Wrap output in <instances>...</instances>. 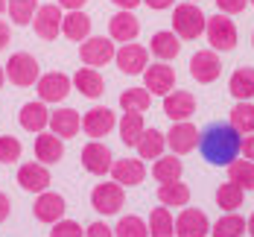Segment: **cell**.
<instances>
[{
    "instance_id": "6da1fadb",
    "label": "cell",
    "mask_w": 254,
    "mask_h": 237,
    "mask_svg": "<svg viewBox=\"0 0 254 237\" xmlns=\"http://www.w3.org/2000/svg\"><path fill=\"white\" fill-rule=\"evenodd\" d=\"M240 144H243V135L222 120L199 132V153L213 167H228L234 158H240Z\"/></svg>"
},
{
    "instance_id": "7a4b0ae2",
    "label": "cell",
    "mask_w": 254,
    "mask_h": 237,
    "mask_svg": "<svg viewBox=\"0 0 254 237\" xmlns=\"http://www.w3.org/2000/svg\"><path fill=\"white\" fill-rule=\"evenodd\" d=\"M204 24H207V18H204L199 3L184 0V3L173 6V32L181 41H196L204 32Z\"/></svg>"
},
{
    "instance_id": "3957f363",
    "label": "cell",
    "mask_w": 254,
    "mask_h": 237,
    "mask_svg": "<svg viewBox=\"0 0 254 237\" xmlns=\"http://www.w3.org/2000/svg\"><path fill=\"white\" fill-rule=\"evenodd\" d=\"M204 35H207V44H210V50H222L228 53L237 47V24L231 21V15H222V12H216L213 18H207V24H204Z\"/></svg>"
},
{
    "instance_id": "277c9868",
    "label": "cell",
    "mask_w": 254,
    "mask_h": 237,
    "mask_svg": "<svg viewBox=\"0 0 254 237\" xmlns=\"http://www.w3.org/2000/svg\"><path fill=\"white\" fill-rule=\"evenodd\" d=\"M41 77V65L32 53H12L6 62V79L18 88H29Z\"/></svg>"
},
{
    "instance_id": "5b68a950",
    "label": "cell",
    "mask_w": 254,
    "mask_h": 237,
    "mask_svg": "<svg viewBox=\"0 0 254 237\" xmlns=\"http://www.w3.org/2000/svg\"><path fill=\"white\" fill-rule=\"evenodd\" d=\"M126 205V187L111 182H102L91 190V208L102 214V217H111V214H120V208Z\"/></svg>"
},
{
    "instance_id": "8992f818",
    "label": "cell",
    "mask_w": 254,
    "mask_h": 237,
    "mask_svg": "<svg viewBox=\"0 0 254 237\" xmlns=\"http://www.w3.org/2000/svg\"><path fill=\"white\" fill-rule=\"evenodd\" d=\"M114 53H117V47L108 35H88L79 44V59L88 68H102V65L114 62Z\"/></svg>"
},
{
    "instance_id": "52a82bcc",
    "label": "cell",
    "mask_w": 254,
    "mask_h": 237,
    "mask_svg": "<svg viewBox=\"0 0 254 237\" xmlns=\"http://www.w3.org/2000/svg\"><path fill=\"white\" fill-rule=\"evenodd\" d=\"M35 91H38V100L41 103H64L67 94L73 91V79L62 71H53V74H41L35 82Z\"/></svg>"
},
{
    "instance_id": "ba28073f",
    "label": "cell",
    "mask_w": 254,
    "mask_h": 237,
    "mask_svg": "<svg viewBox=\"0 0 254 237\" xmlns=\"http://www.w3.org/2000/svg\"><path fill=\"white\" fill-rule=\"evenodd\" d=\"M114 65H117L126 77H137V74H143L146 65H149V47L134 44V41L120 44L117 53H114Z\"/></svg>"
},
{
    "instance_id": "9c48e42d",
    "label": "cell",
    "mask_w": 254,
    "mask_h": 237,
    "mask_svg": "<svg viewBox=\"0 0 254 237\" xmlns=\"http://www.w3.org/2000/svg\"><path fill=\"white\" fill-rule=\"evenodd\" d=\"M143 88L152 97H167L176 88V68H170V62L146 65V71H143Z\"/></svg>"
},
{
    "instance_id": "30bf717a",
    "label": "cell",
    "mask_w": 254,
    "mask_h": 237,
    "mask_svg": "<svg viewBox=\"0 0 254 237\" xmlns=\"http://www.w3.org/2000/svg\"><path fill=\"white\" fill-rule=\"evenodd\" d=\"M222 74V62L216 50H196L190 56V77L196 79L199 85H210L216 82Z\"/></svg>"
},
{
    "instance_id": "8fae6325",
    "label": "cell",
    "mask_w": 254,
    "mask_h": 237,
    "mask_svg": "<svg viewBox=\"0 0 254 237\" xmlns=\"http://www.w3.org/2000/svg\"><path fill=\"white\" fill-rule=\"evenodd\" d=\"M62 18H64V9H62L59 3H44V6H38V12H35V18H32L35 35H38L41 41L59 38V32H62Z\"/></svg>"
},
{
    "instance_id": "7c38bea8",
    "label": "cell",
    "mask_w": 254,
    "mask_h": 237,
    "mask_svg": "<svg viewBox=\"0 0 254 237\" xmlns=\"http://www.w3.org/2000/svg\"><path fill=\"white\" fill-rule=\"evenodd\" d=\"M114 126H117V114H114L108 105H94V108L85 111V117H82V132H85L91 141L105 138Z\"/></svg>"
},
{
    "instance_id": "4fadbf2b",
    "label": "cell",
    "mask_w": 254,
    "mask_h": 237,
    "mask_svg": "<svg viewBox=\"0 0 254 237\" xmlns=\"http://www.w3.org/2000/svg\"><path fill=\"white\" fill-rule=\"evenodd\" d=\"M167 147L176 153V156H187L199 147V129L190 123V120H176L170 132H167Z\"/></svg>"
},
{
    "instance_id": "5bb4252c",
    "label": "cell",
    "mask_w": 254,
    "mask_h": 237,
    "mask_svg": "<svg viewBox=\"0 0 254 237\" xmlns=\"http://www.w3.org/2000/svg\"><path fill=\"white\" fill-rule=\"evenodd\" d=\"M140 35V18L128 9H120L117 15L108 18V38L117 44H128Z\"/></svg>"
},
{
    "instance_id": "9a60e30c",
    "label": "cell",
    "mask_w": 254,
    "mask_h": 237,
    "mask_svg": "<svg viewBox=\"0 0 254 237\" xmlns=\"http://www.w3.org/2000/svg\"><path fill=\"white\" fill-rule=\"evenodd\" d=\"M210 235V220L199 208H181L176 217V237H207Z\"/></svg>"
},
{
    "instance_id": "2e32d148",
    "label": "cell",
    "mask_w": 254,
    "mask_h": 237,
    "mask_svg": "<svg viewBox=\"0 0 254 237\" xmlns=\"http://www.w3.org/2000/svg\"><path fill=\"white\" fill-rule=\"evenodd\" d=\"M64 211H67L64 196H62V193H53V190H41L38 199H35V205H32L35 220H38V223H47V226L59 223V220L64 217Z\"/></svg>"
},
{
    "instance_id": "e0dca14e",
    "label": "cell",
    "mask_w": 254,
    "mask_h": 237,
    "mask_svg": "<svg viewBox=\"0 0 254 237\" xmlns=\"http://www.w3.org/2000/svg\"><path fill=\"white\" fill-rule=\"evenodd\" d=\"M108 173H111L114 182L123 184V187H137L146 179V167H143L140 158H114V164H111Z\"/></svg>"
},
{
    "instance_id": "ac0fdd59",
    "label": "cell",
    "mask_w": 254,
    "mask_h": 237,
    "mask_svg": "<svg viewBox=\"0 0 254 237\" xmlns=\"http://www.w3.org/2000/svg\"><path fill=\"white\" fill-rule=\"evenodd\" d=\"M50 170H47V164H41V161H26L18 167V184L24 187L26 193H41V190H47L50 187Z\"/></svg>"
},
{
    "instance_id": "d6986e66",
    "label": "cell",
    "mask_w": 254,
    "mask_h": 237,
    "mask_svg": "<svg viewBox=\"0 0 254 237\" xmlns=\"http://www.w3.org/2000/svg\"><path fill=\"white\" fill-rule=\"evenodd\" d=\"M111 164H114V156H111V150H108L102 141L85 144V150H82V167H85L91 176H105V173L111 170Z\"/></svg>"
},
{
    "instance_id": "ffe728a7",
    "label": "cell",
    "mask_w": 254,
    "mask_h": 237,
    "mask_svg": "<svg viewBox=\"0 0 254 237\" xmlns=\"http://www.w3.org/2000/svg\"><path fill=\"white\" fill-rule=\"evenodd\" d=\"M18 123H21V129L32 132V135L44 132L47 126H50L47 103H41V100H29V103H24L21 105V111H18Z\"/></svg>"
},
{
    "instance_id": "44dd1931",
    "label": "cell",
    "mask_w": 254,
    "mask_h": 237,
    "mask_svg": "<svg viewBox=\"0 0 254 237\" xmlns=\"http://www.w3.org/2000/svg\"><path fill=\"white\" fill-rule=\"evenodd\" d=\"M164 114L176 123V120H190L196 114V97L190 91H170L164 97Z\"/></svg>"
},
{
    "instance_id": "7402d4cb",
    "label": "cell",
    "mask_w": 254,
    "mask_h": 237,
    "mask_svg": "<svg viewBox=\"0 0 254 237\" xmlns=\"http://www.w3.org/2000/svg\"><path fill=\"white\" fill-rule=\"evenodd\" d=\"M47 129L53 135H59L62 141L64 138H76L79 129H82V114L76 108H56V111H50V126Z\"/></svg>"
},
{
    "instance_id": "603a6c76",
    "label": "cell",
    "mask_w": 254,
    "mask_h": 237,
    "mask_svg": "<svg viewBox=\"0 0 254 237\" xmlns=\"http://www.w3.org/2000/svg\"><path fill=\"white\" fill-rule=\"evenodd\" d=\"M73 88H76L82 97H88V100H100L102 94H105V79L97 68H79L76 74H73Z\"/></svg>"
},
{
    "instance_id": "cb8c5ba5",
    "label": "cell",
    "mask_w": 254,
    "mask_h": 237,
    "mask_svg": "<svg viewBox=\"0 0 254 237\" xmlns=\"http://www.w3.org/2000/svg\"><path fill=\"white\" fill-rule=\"evenodd\" d=\"M35 158L41 161V164H59L62 158H64V141L59 138V135H53V132H38L35 135Z\"/></svg>"
},
{
    "instance_id": "d4e9b609",
    "label": "cell",
    "mask_w": 254,
    "mask_h": 237,
    "mask_svg": "<svg viewBox=\"0 0 254 237\" xmlns=\"http://www.w3.org/2000/svg\"><path fill=\"white\" fill-rule=\"evenodd\" d=\"M149 53L158 62H170V59H176L181 53V38L173 29H161V32H155L152 41H149Z\"/></svg>"
},
{
    "instance_id": "484cf974",
    "label": "cell",
    "mask_w": 254,
    "mask_h": 237,
    "mask_svg": "<svg viewBox=\"0 0 254 237\" xmlns=\"http://www.w3.org/2000/svg\"><path fill=\"white\" fill-rule=\"evenodd\" d=\"M134 150H137L140 161H155V158L164 156V150H167V135L158 129H143L140 141L134 144Z\"/></svg>"
},
{
    "instance_id": "4316f807",
    "label": "cell",
    "mask_w": 254,
    "mask_h": 237,
    "mask_svg": "<svg viewBox=\"0 0 254 237\" xmlns=\"http://www.w3.org/2000/svg\"><path fill=\"white\" fill-rule=\"evenodd\" d=\"M62 35L70 38V41H85L91 35V18L82 12V9H73V12H64L62 18Z\"/></svg>"
},
{
    "instance_id": "83f0119b",
    "label": "cell",
    "mask_w": 254,
    "mask_h": 237,
    "mask_svg": "<svg viewBox=\"0 0 254 237\" xmlns=\"http://www.w3.org/2000/svg\"><path fill=\"white\" fill-rule=\"evenodd\" d=\"M158 202L167 208H184V205H190V187L181 179L158 184Z\"/></svg>"
},
{
    "instance_id": "f1b7e54d",
    "label": "cell",
    "mask_w": 254,
    "mask_h": 237,
    "mask_svg": "<svg viewBox=\"0 0 254 237\" xmlns=\"http://www.w3.org/2000/svg\"><path fill=\"white\" fill-rule=\"evenodd\" d=\"M181 173H184L181 156L170 153V156L155 158V164H152V179H155L158 184H164V182H176V179H181Z\"/></svg>"
},
{
    "instance_id": "f546056e",
    "label": "cell",
    "mask_w": 254,
    "mask_h": 237,
    "mask_svg": "<svg viewBox=\"0 0 254 237\" xmlns=\"http://www.w3.org/2000/svg\"><path fill=\"white\" fill-rule=\"evenodd\" d=\"M228 91L234 100H254V68H237L228 79Z\"/></svg>"
},
{
    "instance_id": "4dcf8cb0",
    "label": "cell",
    "mask_w": 254,
    "mask_h": 237,
    "mask_svg": "<svg viewBox=\"0 0 254 237\" xmlns=\"http://www.w3.org/2000/svg\"><path fill=\"white\" fill-rule=\"evenodd\" d=\"M146 229H149V237H176V220L167 205L149 211V220H146Z\"/></svg>"
},
{
    "instance_id": "1f68e13d",
    "label": "cell",
    "mask_w": 254,
    "mask_h": 237,
    "mask_svg": "<svg viewBox=\"0 0 254 237\" xmlns=\"http://www.w3.org/2000/svg\"><path fill=\"white\" fill-rule=\"evenodd\" d=\"M210 235L213 237H243L246 235V217H240L237 211H225L216 223H210Z\"/></svg>"
},
{
    "instance_id": "d6a6232c",
    "label": "cell",
    "mask_w": 254,
    "mask_h": 237,
    "mask_svg": "<svg viewBox=\"0 0 254 237\" xmlns=\"http://www.w3.org/2000/svg\"><path fill=\"white\" fill-rule=\"evenodd\" d=\"M143 129H146V123H143V114H134V111H123V117L117 120V132H120V141H123L126 147H134V144L140 141Z\"/></svg>"
},
{
    "instance_id": "836d02e7",
    "label": "cell",
    "mask_w": 254,
    "mask_h": 237,
    "mask_svg": "<svg viewBox=\"0 0 254 237\" xmlns=\"http://www.w3.org/2000/svg\"><path fill=\"white\" fill-rule=\"evenodd\" d=\"M228 123L240 135H252L254 132V103L252 100H237V105L231 108Z\"/></svg>"
},
{
    "instance_id": "e575fe53",
    "label": "cell",
    "mask_w": 254,
    "mask_h": 237,
    "mask_svg": "<svg viewBox=\"0 0 254 237\" xmlns=\"http://www.w3.org/2000/svg\"><path fill=\"white\" fill-rule=\"evenodd\" d=\"M228 182L240 184L243 190H254V161H249V158H234L228 164Z\"/></svg>"
},
{
    "instance_id": "d590c367",
    "label": "cell",
    "mask_w": 254,
    "mask_h": 237,
    "mask_svg": "<svg viewBox=\"0 0 254 237\" xmlns=\"http://www.w3.org/2000/svg\"><path fill=\"white\" fill-rule=\"evenodd\" d=\"M243 199H246V190L240 187V184L234 182H225L216 187V205L222 211H237L243 208Z\"/></svg>"
},
{
    "instance_id": "8d00e7d4",
    "label": "cell",
    "mask_w": 254,
    "mask_h": 237,
    "mask_svg": "<svg viewBox=\"0 0 254 237\" xmlns=\"http://www.w3.org/2000/svg\"><path fill=\"white\" fill-rule=\"evenodd\" d=\"M149 105H152V94H149L146 88H128V91L120 94V108H123V111L143 114Z\"/></svg>"
},
{
    "instance_id": "74e56055",
    "label": "cell",
    "mask_w": 254,
    "mask_h": 237,
    "mask_svg": "<svg viewBox=\"0 0 254 237\" xmlns=\"http://www.w3.org/2000/svg\"><path fill=\"white\" fill-rule=\"evenodd\" d=\"M6 12H9L12 24L26 26V24H32V18L38 12V0H9L6 3Z\"/></svg>"
},
{
    "instance_id": "f35d334b",
    "label": "cell",
    "mask_w": 254,
    "mask_h": 237,
    "mask_svg": "<svg viewBox=\"0 0 254 237\" xmlns=\"http://www.w3.org/2000/svg\"><path fill=\"white\" fill-rule=\"evenodd\" d=\"M114 237H149L146 220H140L137 214H126V217H120V223L114 226Z\"/></svg>"
},
{
    "instance_id": "ab89813d",
    "label": "cell",
    "mask_w": 254,
    "mask_h": 237,
    "mask_svg": "<svg viewBox=\"0 0 254 237\" xmlns=\"http://www.w3.org/2000/svg\"><path fill=\"white\" fill-rule=\"evenodd\" d=\"M21 153H24V144L15 135H0V164L21 161Z\"/></svg>"
},
{
    "instance_id": "60d3db41",
    "label": "cell",
    "mask_w": 254,
    "mask_h": 237,
    "mask_svg": "<svg viewBox=\"0 0 254 237\" xmlns=\"http://www.w3.org/2000/svg\"><path fill=\"white\" fill-rule=\"evenodd\" d=\"M50 237H85V232H82V226L79 223H73V220H59V223H53L50 229Z\"/></svg>"
},
{
    "instance_id": "b9f144b4",
    "label": "cell",
    "mask_w": 254,
    "mask_h": 237,
    "mask_svg": "<svg viewBox=\"0 0 254 237\" xmlns=\"http://www.w3.org/2000/svg\"><path fill=\"white\" fill-rule=\"evenodd\" d=\"M216 3V9L222 12V15H240V12H246V6H249V0H213Z\"/></svg>"
},
{
    "instance_id": "7bdbcfd3",
    "label": "cell",
    "mask_w": 254,
    "mask_h": 237,
    "mask_svg": "<svg viewBox=\"0 0 254 237\" xmlns=\"http://www.w3.org/2000/svg\"><path fill=\"white\" fill-rule=\"evenodd\" d=\"M85 237H114V229L105 226L102 220H97V223H91V226L85 229Z\"/></svg>"
},
{
    "instance_id": "ee69618b",
    "label": "cell",
    "mask_w": 254,
    "mask_h": 237,
    "mask_svg": "<svg viewBox=\"0 0 254 237\" xmlns=\"http://www.w3.org/2000/svg\"><path fill=\"white\" fill-rule=\"evenodd\" d=\"M240 156L254 161V132L252 135H243V144H240Z\"/></svg>"
},
{
    "instance_id": "f6af8a7d",
    "label": "cell",
    "mask_w": 254,
    "mask_h": 237,
    "mask_svg": "<svg viewBox=\"0 0 254 237\" xmlns=\"http://www.w3.org/2000/svg\"><path fill=\"white\" fill-rule=\"evenodd\" d=\"M149 9H155V12H164V9H173L176 6V0H143Z\"/></svg>"
},
{
    "instance_id": "bcb514c9",
    "label": "cell",
    "mask_w": 254,
    "mask_h": 237,
    "mask_svg": "<svg viewBox=\"0 0 254 237\" xmlns=\"http://www.w3.org/2000/svg\"><path fill=\"white\" fill-rule=\"evenodd\" d=\"M56 3H59V6H62L64 12H73V9H82V6H85L88 0H56Z\"/></svg>"
},
{
    "instance_id": "7dc6e473",
    "label": "cell",
    "mask_w": 254,
    "mask_h": 237,
    "mask_svg": "<svg viewBox=\"0 0 254 237\" xmlns=\"http://www.w3.org/2000/svg\"><path fill=\"white\" fill-rule=\"evenodd\" d=\"M9 38H12V26L6 24V21H0V50L9 44Z\"/></svg>"
},
{
    "instance_id": "c3c4849f",
    "label": "cell",
    "mask_w": 254,
    "mask_h": 237,
    "mask_svg": "<svg viewBox=\"0 0 254 237\" xmlns=\"http://www.w3.org/2000/svg\"><path fill=\"white\" fill-rule=\"evenodd\" d=\"M9 211H12L9 196H6V193H0V223H6V220H9Z\"/></svg>"
},
{
    "instance_id": "681fc988",
    "label": "cell",
    "mask_w": 254,
    "mask_h": 237,
    "mask_svg": "<svg viewBox=\"0 0 254 237\" xmlns=\"http://www.w3.org/2000/svg\"><path fill=\"white\" fill-rule=\"evenodd\" d=\"M111 3H114V6H120V9H128V12H131V9H137L143 0H111Z\"/></svg>"
},
{
    "instance_id": "f907efd6",
    "label": "cell",
    "mask_w": 254,
    "mask_h": 237,
    "mask_svg": "<svg viewBox=\"0 0 254 237\" xmlns=\"http://www.w3.org/2000/svg\"><path fill=\"white\" fill-rule=\"evenodd\" d=\"M246 232H249V235L254 237V214L249 217V220H246Z\"/></svg>"
},
{
    "instance_id": "816d5d0a",
    "label": "cell",
    "mask_w": 254,
    "mask_h": 237,
    "mask_svg": "<svg viewBox=\"0 0 254 237\" xmlns=\"http://www.w3.org/2000/svg\"><path fill=\"white\" fill-rule=\"evenodd\" d=\"M3 82H6V71L0 68V88H3Z\"/></svg>"
},
{
    "instance_id": "f5cc1de1",
    "label": "cell",
    "mask_w": 254,
    "mask_h": 237,
    "mask_svg": "<svg viewBox=\"0 0 254 237\" xmlns=\"http://www.w3.org/2000/svg\"><path fill=\"white\" fill-rule=\"evenodd\" d=\"M6 3H9V0H0V15L6 12Z\"/></svg>"
},
{
    "instance_id": "db71d44e",
    "label": "cell",
    "mask_w": 254,
    "mask_h": 237,
    "mask_svg": "<svg viewBox=\"0 0 254 237\" xmlns=\"http://www.w3.org/2000/svg\"><path fill=\"white\" fill-rule=\"evenodd\" d=\"M190 3H202V0H190Z\"/></svg>"
},
{
    "instance_id": "11a10c76",
    "label": "cell",
    "mask_w": 254,
    "mask_h": 237,
    "mask_svg": "<svg viewBox=\"0 0 254 237\" xmlns=\"http://www.w3.org/2000/svg\"><path fill=\"white\" fill-rule=\"evenodd\" d=\"M249 6H254V0H249Z\"/></svg>"
},
{
    "instance_id": "9f6ffc18",
    "label": "cell",
    "mask_w": 254,
    "mask_h": 237,
    "mask_svg": "<svg viewBox=\"0 0 254 237\" xmlns=\"http://www.w3.org/2000/svg\"><path fill=\"white\" fill-rule=\"evenodd\" d=\"M252 44H254V35H252Z\"/></svg>"
}]
</instances>
